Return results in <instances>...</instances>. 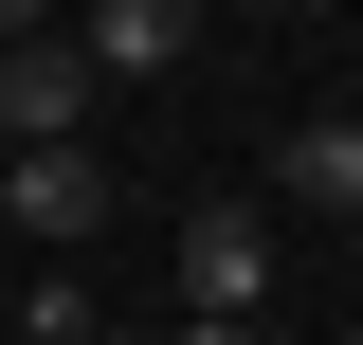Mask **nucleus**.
<instances>
[{"label":"nucleus","mask_w":363,"mask_h":345,"mask_svg":"<svg viewBox=\"0 0 363 345\" xmlns=\"http://www.w3.org/2000/svg\"><path fill=\"white\" fill-rule=\"evenodd\" d=\"M164 345H255V327H164Z\"/></svg>","instance_id":"nucleus-7"},{"label":"nucleus","mask_w":363,"mask_h":345,"mask_svg":"<svg viewBox=\"0 0 363 345\" xmlns=\"http://www.w3.org/2000/svg\"><path fill=\"white\" fill-rule=\"evenodd\" d=\"M200 55V0H91L73 18V73L91 91H145V73H182Z\"/></svg>","instance_id":"nucleus-3"},{"label":"nucleus","mask_w":363,"mask_h":345,"mask_svg":"<svg viewBox=\"0 0 363 345\" xmlns=\"http://www.w3.org/2000/svg\"><path fill=\"white\" fill-rule=\"evenodd\" d=\"M0 218L37 236V273H73V236H109V164L91 146H18L0 164Z\"/></svg>","instance_id":"nucleus-2"},{"label":"nucleus","mask_w":363,"mask_h":345,"mask_svg":"<svg viewBox=\"0 0 363 345\" xmlns=\"http://www.w3.org/2000/svg\"><path fill=\"white\" fill-rule=\"evenodd\" d=\"M0 146H91V73H73V37H0Z\"/></svg>","instance_id":"nucleus-4"},{"label":"nucleus","mask_w":363,"mask_h":345,"mask_svg":"<svg viewBox=\"0 0 363 345\" xmlns=\"http://www.w3.org/2000/svg\"><path fill=\"white\" fill-rule=\"evenodd\" d=\"M272 200L363 218V109H291V146H272Z\"/></svg>","instance_id":"nucleus-5"},{"label":"nucleus","mask_w":363,"mask_h":345,"mask_svg":"<svg viewBox=\"0 0 363 345\" xmlns=\"http://www.w3.org/2000/svg\"><path fill=\"white\" fill-rule=\"evenodd\" d=\"M18 345H91V273H18Z\"/></svg>","instance_id":"nucleus-6"},{"label":"nucleus","mask_w":363,"mask_h":345,"mask_svg":"<svg viewBox=\"0 0 363 345\" xmlns=\"http://www.w3.org/2000/svg\"><path fill=\"white\" fill-rule=\"evenodd\" d=\"M272 309V218L255 200H200L182 218V327H255Z\"/></svg>","instance_id":"nucleus-1"}]
</instances>
